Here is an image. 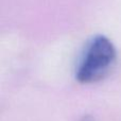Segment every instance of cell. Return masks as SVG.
Segmentation results:
<instances>
[{
  "label": "cell",
  "mask_w": 121,
  "mask_h": 121,
  "mask_svg": "<svg viewBox=\"0 0 121 121\" xmlns=\"http://www.w3.org/2000/svg\"><path fill=\"white\" fill-rule=\"evenodd\" d=\"M117 50L109 38L104 35L92 37L81 55L75 79L82 84H92L105 79L116 65Z\"/></svg>",
  "instance_id": "6da1fadb"
}]
</instances>
